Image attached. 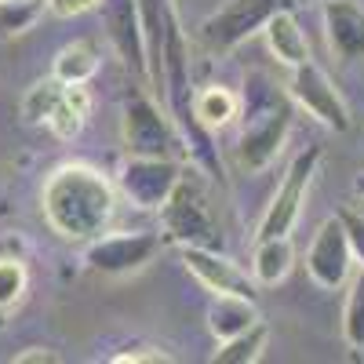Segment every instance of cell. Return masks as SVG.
Returning <instances> with one entry per match:
<instances>
[{
  "label": "cell",
  "instance_id": "4fadbf2b",
  "mask_svg": "<svg viewBox=\"0 0 364 364\" xmlns=\"http://www.w3.org/2000/svg\"><path fill=\"white\" fill-rule=\"evenodd\" d=\"M324 29L328 48L343 63L364 58V8L357 0H324Z\"/></svg>",
  "mask_w": 364,
  "mask_h": 364
},
{
  "label": "cell",
  "instance_id": "7c38bea8",
  "mask_svg": "<svg viewBox=\"0 0 364 364\" xmlns=\"http://www.w3.org/2000/svg\"><path fill=\"white\" fill-rule=\"evenodd\" d=\"M182 266L211 291V295H248L255 299V277H248L237 262H230L215 248H178Z\"/></svg>",
  "mask_w": 364,
  "mask_h": 364
},
{
  "label": "cell",
  "instance_id": "cb8c5ba5",
  "mask_svg": "<svg viewBox=\"0 0 364 364\" xmlns=\"http://www.w3.org/2000/svg\"><path fill=\"white\" fill-rule=\"evenodd\" d=\"M339 219H343V230H346V237H350L353 259L364 266V211H357V208H343V211H339Z\"/></svg>",
  "mask_w": 364,
  "mask_h": 364
},
{
  "label": "cell",
  "instance_id": "484cf974",
  "mask_svg": "<svg viewBox=\"0 0 364 364\" xmlns=\"http://www.w3.org/2000/svg\"><path fill=\"white\" fill-rule=\"evenodd\" d=\"M102 0H48V11L55 18H73V15H84L91 8H99Z\"/></svg>",
  "mask_w": 364,
  "mask_h": 364
},
{
  "label": "cell",
  "instance_id": "30bf717a",
  "mask_svg": "<svg viewBox=\"0 0 364 364\" xmlns=\"http://www.w3.org/2000/svg\"><path fill=\"white\" fill-rule=\"evenodd\" d=\"M288 91H291V99L306 109L310 117H317L324 128H331V132H350V109H346V102H343V95H339V87L331 84V77H328L321 66H314V63L295 66Z\"/></svg>",
  "mask_w": 364,
  "mask_h": 364
},
{
  "label": "cell",
  "instance_id": "d4e9b609",
  "mask_svg": "<svg viewBox=\"0 0 364 364\" xmlns=\"http://www.w3.org/2000/svg\"><path fill=\"white\" fill-rule=\"evenodd\" d=\"M113 364H128V360H149V364H161V360H171V353L157 350V346H146V343H135V346H124L120 353L109 357Z\"/></svg>",
  "mask_w": 364,
  "mask_h": 364
},
{
  "label": "cell",
  "instance_id": "ac0fdd59",
  "mask_svg": "<svg viewBox=\"0 0 364 364\" xmlns=\"http://www.w3.org/2000/svg\"><path fill=\"white\" fill-rule=\"evenodd\" d=\"M193 113L208 132L226 128L233 117H240V95H233V91L223 87V84H211V87H204V91L193 95Z\"/></svg>",
  "mask_w": 364,
  "mask_h": 364
},
{
  "label": "cell",
  "instance_id": "2e32d148",
  "mask_svg": "<svg viewBox=\"0 0 364 364\" xmlns=\"http://www.w3.org/2000/svg\"><path fill=\"white\" fill-rule=\"evenodd\" d=\"M99 66H102V48L91 37H80V41L66 44L63 51L55 55L51 77H58L63 84H87L91 77L99 73Z\"/></svg>",
  "mask_w": 364,
  "mask_h": 364
},
{
  "label": "cell",
  "instance_id": "d6986e66",
  "mask_svg": "<svg viewBox=\"0 0 364 364\" xmlns=\"http://www.w3.org/2000/svg\"><path fill=\"white\" fill-rule=\"evenodd\" d=\"M266 339H269V328L255 321L248 331H237V336L223 339L219 350L211 353V364H255L266 350Z\"/></svg>",
  "mask_w": 364,
  "mask_h": 364
},
{
  "label": "cell",
  "instance_id": "7a4b0ae2",
  "mask_svg": "<svg viewBox=\"0 0 364 364\" xmlns=\"http://www.w3.org/2000/svg\"><path fill=\"white\" fill-rule=\"evenodd\" d=\"M291 99L273 84L266 73H248L245 91H240V117L245 128L237 139V161L248 171H262L291 132Z\"/></svg>",
  "mask_w": 364,
  "mask_h": 364
},
{
  "label": "cell",
  "instance_id": "44dd1931",
  "mask_svg": "<svg viewBox=\"0 0 364 364\" xmlns=\"http://www.w3.org/2000/svg\"><path fill=\"white\" fill-rule=\"evenodd\" d=\"M48 11V0H0V37L11 41L29 33Z\"/></svg>",
  "mask_w": 364,
  "mask_h": 364
},
{
  "label": "cell",
  "instance_id": "e0dca14e",
  "mask_svg": "<svg viewBox=\"0 0 364 364\" xmlns=\"http://www.w3.org/2000/svg\"><path fill=\"white\" fill-rule=\"evenodd\" d=\"M291 262H295V248L288 237H266L255 245V255H252V277L255 284L262 288H273L281 284L288 273H291Z\"/></svg>",
  "mask_w": 364,
  "mask_h": 364
},
{
  "label": "cell",
  "instance_id": "6da1fadb",
  "mask_svg": "<svg viewBox=\"0 0 364 364\" xmlns=\"http://www.w3.org/2000/svg\"><path fill=\"white\" fill-rule=\"evenodd\" d=\"M113 182L91 164L80 161H66L58 164L48 178H44V190H41V208H44V219L48 226L66 237V240H87L106 233L109 219H113Z\"/></svg>",
  "mask_w": 364,
  "mask_h": 364
},
{
  "label": "cell",
  "instance_id": "603a6c76",
  "mask_svg": "<svg viewBox=\"0 0 364 364\" xmlns=\"http://www.w3.org/2000/svg\"><path fill=\"white\" fill-rule=\"evenodd\" d=\"M343 339L350 350H364V266L353 277L346 291V306H343Z\"/></svg>",
  "mask_w": 364,
  "mask_h": 364
},
{
  "label": "cell",
  "instance_id": "ffe728a7",
  "mask_svg": "<svg viewBox=\"0 0 364 364\" xmlns=\"http://www.w3.org/2000/svg\"><path fill=\"white\" fill-rule=\"evenodd\" d=\"M63 95H66V84L58 80V77L37 80V84L22 95V117H26V124L44 128L48 120H51V113L58 109V102H63Z\"/></svg>",
  "mask_w": 364,
  "mask_h": 364
},
{
  "label": "cell",
  "instance_id": "5b68a950",
  "mask_svg": "<svg viewBox=\"0 0 364 364\" xmlns=\"http://www.w3.org/2000/svg\"><path fill=\"white\" fill-rule=\"evenodd\" d=\"M281 8H295V0H226L215 15H208L200 22L197 41L211 55H226L240 48L248 37H255Z\"/></svg>",
  "mask_w": 364,
  "mask_h": 364
},
{
  "label": "cell",
  "instance_id": "52a82bcc",
  "mask_svg": "<svg viewBox=\"0 0 364 364\" xmlns=\"http://www.w3.org/2000/svg\"><path fill=\"white\" fill-rule=\"evenodd\" d=\"M164 248L161 233L149 230H132V233H99L87 240V266L102 273V277H124V273H135L142 266H149Z\"/></svg>",
  "mask_w": 364,
  "mask_h": 364
},
{
  "label": "cell",
  "instance_id": "8992f818",
  "mask_svg": "<svg viewBox=\"0 0 364 364\" xmlns=\"http://www.w3.org/2000/svg\"><path fill=\"white\" fill-rule=\"evenodd\" d=\"M321 157H324V149L321 146H306L302 154L288 164L284 171V182L277 186V193H273V200L266 204L262 211V223H259V240L266 237H288L299 223V211L302 204H306V190H310V182L321 168Z\"/></svg>",
  "mask_w": 364,
  "mask_h": 364
},
{
  "label": "cell",
  "instance_id": "7402d4cb",
  "mask_svg": "<svg viewBox=\"0 0 364 364\" xmlns=\"http://www.w3.org/2000/svg\"><path fill=\"white\" fill-rule=\"evenodd\" d=\"M26 291H29V273H26L22 255H15V252L0 255V317L15 310L26 299Z\"/></svg>",
  "mask_w": 364,
  "mask_h": 364
},
{
  "label": "cell",
  "instance_id": "9c48e42d",
  "mask_svg": "<svg viewBox=\"0 0 364 364\" xmlns=\"http://www.w3.org/2000/svg\"><path fill=\"white\" fill-rule=\"evenodd\" d=\"M102 26L109 33V44L124 58L132 77L149 87V55H146V33H142V15L139 0H102Z\"/></svg>",
  "mask_w": 364,
  "mask_h": 364
},
{
  "label": "cell",
  "instance_id": "5bb4252c",
  "mask_svg": "<svg viewBox=\"0 0 364 364\" xmlns=\"http://www.w3.org/2000/svg\"><path fill=\"white\" fill-rule=\"evenodd\" d=\"M262 33H266L269 51L277 55V63H284L288 70L310 63V41H306V33H302V26L295 18V8H281L262 26Z\"/></svg>",
  "mask_w": 364,
  "mask_h": 364
},
{
  "label": "cell",
  "instance_id": "8fae6325",
  "mask_svg": "<svg viewBox=\"0 0 364 364\" xmlns=\"http://www.w3.org/2000/svg\"><path fill=\"white\" fill-rule=\"evenodd\" d=\"M350 266H353V248H350V237L343 230V219L331 215L321 223V230L314 233V245L306 252V273L314 277V284L321 288H339L350 277Z\"/></svg>",
  "mask_w": 364,
  "mask_h": 364
},
{
  "label": "cell",
  "instance_id": "277c9868",
  "mask_svg": "<svg viewBox=\"0 0 364 364\" xmlns=\"http://www.w3.org/2000/svg\"><path fill=\"white\" fill-rule=\"evenodd\" d=\"M124 146L132 157H190L171 113H161V106L146 95L142 84L124 99Z\"/></svg>",
  "mask_w": 364,
  "mask_h": 364
},
{
  "label": "cell",
  "instance_id": "83f0119b",
  "mask_svg": "<svg viewBox=\"0 0 364 364\" xmlns=\"http://www.w3.org/2000/svg\"><path fill=\"white\" fill-rule=\"evenodd\" d=\"M353 193H357V197H364V171L353 178Z\"/></svg>",
  "mask_w": 364,
  "mask_h": 364
},
{
  "label": "cell",
  "instance_id": "3957f363",
  "mask_svg": "<svg viewBox=\"0 0 364 364\" xmlns=\"http://www.w3.org/2000/svg\"><path fill=\"white\" fill-rule=\"evenodd\" d=\"M161 223H164V237L178 248H215L223 252V226L211 211L204 186L197 171L193 175H182L175 182L171 197L161 208Z\"/></svg>",
  "mask_w": 364,
  "mask_h": 364
},
{
  "label": "cell",
  "instance_id": "4316f807",
  "mask_svg": "<svg viewBox=\"0 0 364 364\" xmlns=\"http://www.w3.org/2000/svg\"><path fill=\"white\" fill-rule=\"evenodd\" d=\"M41 360H55V353L48 346H29V350L15 353V364H41Z\"/></svg>",
  "mask_w": 364,
  "mask_h": 364
},
{
  "label": "cell",
  "instance_id": "9a60e30c",
  "mask_svg": "<svg viewBox=\"0 0 364 364\" xmlns=\"http://www.w3.org/2000/svg\"><path fill=\"white\" fill-rule=\"evenodd\" d=\"M255 321H262V317H259L255 299H248V295H215L208 306V328L219 343L237 336V331H248Z\"/></svg>",
  "mask_w": 364,
  "mask_h": 364
},
{
  "label": "cell",
  "instance_id": "ba28073f",
  "mask_svg": "<svg viewBox=\"0 0 364 364\" xmlns=\"http://www.w3.org/2000/svg\"><path fill=\"white\" fill-rule=\"evenodd\" d=\"M178 178H182V168L175 157H132L128 154L124 168L117 175V186L135 208L161 211Z\"/></svg>",
  "mask_w": 364,
  "mask_h": 364
}]
</instances>
